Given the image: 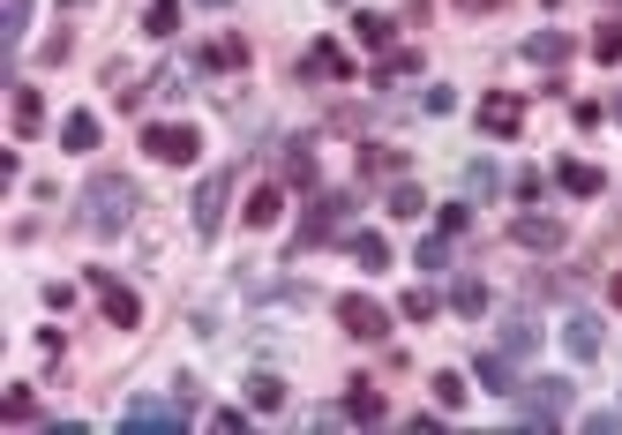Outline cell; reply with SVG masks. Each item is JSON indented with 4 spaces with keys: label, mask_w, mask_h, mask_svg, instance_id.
I'll return each mask as SVG.
<instances>
[{
    "label": "cell",
    "mask_w": 622,
    "mask_h": 435,
    "mask_svg": "<svg viewBox=\"0 0 622 435\" xmlns=\"http://www.w3.org/2000/svg\"><path fill=\"white\" fill-rule=\"evenodd\" d=\"M345 248H353V263H360V270H390V241H382V233H353Z\"/></svg>",
    "instance_id": "obj_22"
},
{
    "label": "cell",
    "mask_w": 622,
    "mask_h": 435,
    "mask_svg": "<svg viewBox=\"0 0 622 435\" xmlns=\"http://www.w3.org/2000/svg\"><path fill=\"white\" fill-rule=\"evenodd\" d=\"M210 428H218V435H241V428H248V413H241V405H225V413H210Z\"/></svg>",
    "instance_id": "obj_36"
},
{
    "label": "cell",
    "mask_w": 622,
    "mask_h": 435,
    "mask_svg": "<svg viewBox=\"0 0 622 435\" xmlns=\"http://www.w3.org/2000/svg\"><path fill=\"white\" fill-rule=\"evenodd\" d=\"M308 76H331V83H345V76H353V60H345V53L323 38V45H308Z\"/></svg>",
    "instance_id": "obj_21"
},
{
    "label": "cell",
    "mask_w": 622,
    "mask_h": 435,
    "mask_svg": "<svg viewBox=\"0 0 622 435\" xmlns=\"http://www.w3.org/2000/svg\"><path fill=\"white\" fill-rule=\"evenodd\" d=\"M255 225V233H263V225H278V217H286V188H270V180H263V188H255L248 196V211H241Z\"/></svg>",
    "instance_id": "obj_17"
},
{
    "label": "cell",
    "mask_w": 622,
    "mask_h": 435,
    "mask_svg": "<svg viewBox=\"0 0 622 435\" xmlns=\"http://www.w3.org/2000/svg\"><path fill=\"white\" fill-rule=\"evenodd\" d=\"M592 60H622V23H600L592 31Z\"/></svg>",
    "instance_id": "obj_31"
},
{
    "label": "cell",
    "mask_w": 622,
    "mask_h": 435,
    "mask_svg": "<svg viewBox=\"0 0 622 435\" xmlns=\"http://www.w3.org/2000/svg\"><path fill=\"white\" fill-rule=\"evenodd\" d=\"M427 211V196L420 188H390V217H420Z\"/></svg>",
    "instance_id": "obj_34"
},
{
    "label": "cell",
    "mask_w": 622,
    "mask_h": 435,
    "mask_svg": "<svg viewBox=\"0 0 622 435\" xmlns=\"http://www.w3.org/2000/svg\"><path fill=\"white\" fill-rule=\"evenodd\" d=\"M563 346H570V360H600V346H608L600 315H563Z\"/></svg>",
    "instance_id": "obj_10"
},
{
    "label": "cell",
    "mask_w": 622,
    "mask_h": 435,
    "mask_svg": "<svg viewBox=\"0 0 622 435\" xmlns=\"http://www.w3.org/2000/svg\"><path fill=\"white\" fill-rule=\"evenodd\" d=\"M525 60H533V68H563V60H570V38H563V31H533V38H525Z\"/></svg>",
    "instance_id": "obj_18"
},
{
    "label": "cell",
    "mask_w": 622,
    "mask_h": 435,
    "mask_svg": "<svg viewBox=\"0 0 622 435\" xmlns=\"http://www.w3.org/2000/svg\"><path fill=\"white\" fill-rule=\"evenodd\" d=\"M203 68H248V45H241V38H210Z\"/></svg>",
    "instance_id": "obj_28"
},
{
    "label": "cell",
    "mask_w": 622,
    "mask_h": 435,
    "mask_svg": "<svg viewBox=\"0 0 622 435\" xmlns=\"http://www.w3.org/2000/svg\"><path fill=\"white\" fill-rule=\"evenodd\" d=\"M465 180H473V196H488V188H502V174H496V166H488V158H480V166H473V174H465Z\"/></svg>",
    "instance_id": "obj_38"
},
{
    "label": "cell",
    "mask_w": 622,
    "mask_h": 435,
    "mask_svg": "<svg viewBox=\"0 0 622 435\" xmlns=\"http://www.w3.org/2000/svg\"><path fill=\"white\" fill-rule=\"evenodd\" d=\"M225 203H233V174H203L196 203H188V217H196V233H203V241L225 225Z\"/></svg>",
    "instance_id": "obj_7"
},
{
    "label": "cell",
    "mask_w": 622,
    "mask_h": 435,
    "mask_svg": "<svg viewBox=\"0 0 622 435\" xmlns=\"http://www.w3.org/2000/svg\"><path fill=\"white\" fill-rule=\"evenodd\" d=\"M143 31H151V38H173V31H180V0H151V8H143Z\"/></svg>",
    "instance_id": "obj_25"
},
{
    "label": "cell",
    "mask_w": 622,
    "mask_h": 435,
    "mask_svg": "<svg viewBox=\"0 0 622 435\" xmlns=\"http://www.w3.org/2000/svg\"><path fill=\"white\" fill-rule=\"evenodd\" d=\"M525 428H563V413H570V383H555V376H525Z\"/></svg>",
    "instance_id": "obj_4"
},
{
    "label": "cell",
    "mask_w": 622,
    "mask_h": 435,
    "mask_svg": "<svg viewBox=\"0 0 622 435\" xmlns=\"http://www.w3.org/2000/svg\"><path fill=\"white\" fill-rule=\"evenodd\" d=\"M286 174H292V180H315V158H308L300 143H292V150H286Z\"/></svg>",
    "instance_id": "obj_37"
},
{
    "label": "cell",
    "mask_w": 622,
    "mask_h": 435,
    "mask_svg": "<svg viewBox=\"0 0 622 435\" xmlns=\"http://www.w3.org/2000/svg\"><path fill=\"white\" fill-rule=\"evenodd\" d=\"M615 121H622V98H615Z\"/></svg>",
    "instance_id": "obj_41"
},
{
    "label": "cell",
    "mask_w": 622,
    "mask_h": 435,
    "mask_svg": "<svg viewBox=\"0 0 622 435\" xmlns=\"http://www.w3.org/2000/svg\"><path fill=\"white\" fill-rule=\"evenodd\" d=\"M427 315H435V293L413 286V293H406V323H427Z\"/></svg>",
    "instance_id": "obj_35"
},
{
    "label": "cell",
    "mask_w": 622,
    "mask_h": 435,
    "mask_svg": "<svg viewBox=\"0 0 622 435\" xmlns=\"http://www.w3.org/2000/svg\"><path fill=\"white\" fill-rule=\"evenodd\" d=\"M337 323H345V331H353L360 346L390 338V308H382V301H368V293H345V301H337Z\"/></svg>",
    "instance_id": "obj_6"
},
{
    "label": "cell",
    "mask_w": 622,
    "mask_h": 435,
    "mask_svg": "<svg viewBox=\"0 0 622 435\" xmlns=\"http://www.w3.org/2000/svg\"><path fill=\"white\" fill-rule=\"evenodd\" d=\"M608 301H615V308H622V270H615V286H608Z\"/></svg>",
    "instance_id": "obj_39"
},
{
    "label": "cell",
    "mask_w": 622,
    "mask_h": 435,
    "mask_svg": "<svg viewBox=\"0 0 622 435\" xmlns=\"http://www.w3.org/2000/svg\"><path fill=\"white\" fill-rule=\"evenodd\" d=\"M510 241H518V248H540V256H555V248H563V225H555V217H518V225H510Z\"/></svg>",
    "instance_id": "obj_11"
},
{
    "label": "cell",
    "mask_w": 622,
    "mask_h": 435,
    "mask_svg": "<svg viewBox=\"0 0 622 435\" xmlns=\"http://www.w3.org/2000/svg\"><path fill=\"white\" fill-rule=\"evenodd\" d=\"M555 180H563L570 196H600V188H608V180H600V166H585V158H563V166H555Z\"/></svg>",
    "instance_id": "obj_20"
},
{
    "label": "cell",
    "mask_w": 622,
    "mask_h": 435,
    "mask_svg": "<svg viewBox=\"0 0 622 435\" xmlns=\"http://www.w3.org/2000/svg\"><path fill=\"white\" fill-rule=\"evenodd\" d=\"M480 129L510 143V135L525 129V98H510V90H488V98H480Z\"/></svg>",
    "instance_id": "obj_8"
},
{
    "label": "cell",
    "mask_w": 622,
    "mask_h": 435,
    "mask_svg": "<svg viewBox=\"0 0 622 435\" xmlns=\"http://www.w3.org/2000/svg\"><path fill=\"white\" fill-rule=\"evenodd\" d=\"M473 376H480V391H496V398H518V391H525L518 360H510L502 346H488V353H480V368H473Z\"/></svg>",
    "instance_id": "obj_9"
},
{
    "label": "cell",
    "mask_w": 622,
    "mask_h": 435,
    "mask_svg": "<svg viewBox=\"0 0 622 435\" xmlns=\"http://www.w3.org/2000/svg\"><path fill=\"white\" fill-rule=\"evenodd\" d=\"M121 428L127 435H180V428H188V398H180V391H173V398H127Z\"/></svg>",
    "instance_id": "obj_2"
},
{
    "label": "cell",
    "mask_w": 622,
    "mask_h": 435,
    "mask_svg": "<svg viewBox=\"0 0 622 435\" xmlns=\"http://www.w3.org/2000/svg\"><path fill=\"white\" fill-rule=\"evenodd\" d=\"M353 217V196H315V211H308V241H323Z\"/></svg>",
    "instance_id": "obj_13"
},
{
    "label": "cell",
    "mask_w": 622,
    "mask_h": 435,
    "mask_svg": "<svg viewBox=\"0 0 622 435\" xmlns=\"http://www.w3.org/2000/svg\"><path fill=\"white\" fill-rule=\"evenodd\" d=\"M413 76H420V53H398V45H390V53L375 60V83H413Z\"/></svg>",
    "instance_id": "obj_24"
},
{
    "label": "cell",
    "mask_w": 622,
    "mask_h": 435,
    "mask_svg": "<svg viewBox=\"0 0 622 435\" xmlns=\"http://www.w3.org/2000/svg\"><path fill=\"white\" fill-rule=\"evenodd\" d=\"M286 405V376H248V413H278Z\"/></svg>",
    "instance_id": "obj_23"
},
{
    "label": "cell",
    "mask_w": 622,
    "mask_h": 435,
    "mask_svg": "<svg viewBox=\"0 0 622 435\" xmlns=\"http://www.w3.org/2000/svg\"><path fill=\"white\" fill-rule=\"evenodd\" d=\"M496 346L510 353V360H525V353L540 346V323H533V315H510V323H502V331H496Z\"/></svg>",
    "instance_id": "obj_15"
},
{
    "label": "cell",
    "mask_w": 622,
    "mask_h": 435,
    "mask_svg": "<svg viewBox=\"0 0 622 435\" xmlns=\"http://www.w3.org/2000/svg\"><path fill=\"white\" fill-rule=\"evenodd\" d=\"M143 150H151L158 166H196L203 135L188 129V121H151V129H143Z\"/></svg>",
    "instance_id": "obj_3"
},
{
    "label": "cell",
    "mask_w": 622,
    "mask_h": 435,
    "mask_svg": "<svg viewBox=\"0 0 622 435\" xmlns=\"http://www.w3.org/2000/svg\"><path fill=\"white\" fill-rule=\"evenodd\" d=\"M465 8H502V0H465Z\"/></svg>",
    "instance_id": "obj_40"
},
{
    "label": "cell",
    "mask_w": 622,
    "mask_h": 435,
    "mask_svg": "<svg viewBox=\"0 0 622 435\" xmlns=\"http://www.w3.org/2000/svg\"><path fill=\"white\" fill-rule=\"evenodd\" d=\"M451 308H457V315H488V286H480V278H457Z\"/></svg>",
    "instance_id": "obj_26"
},
{
    "label": "cell",
    "mask_w": 622,
    "mask_h": 435,
    "mask_svg": "<svg viewBox=\"0 0 622 435\" xmlns=\"http://www.w3.org/2000/svg\"><path fill=\"white\" fill-rule=\"evenodd\" d=\"M465 391H473V383H465L457 368H435V405H443V413H457V405H465Z\"/></svg>",
    "instance_id": "obj_27"
},
{
    "label": "cell",
    "mask_w": 622,
    "mask_h": 435,
    "mask_svg": "<svg viewBox=\"0 0 622 435\" xmlns=\"http://www.w3.org/2000/svg\"><path fill=\"white\" fill-rule=\"evenodd\" d=\"M578 428H585V435H622V405H600V413H585Z\"/></svg>",
    "instance_id": "obj_32"
},
{
    "label": "cell",
    "mask_w": 622,
    "mask_h": 435,
    "mask_svg": "<svg viewBox=\"0 0 622 435\" xmlns=\"http://www.w3.org/2000/svg\"><path fill=\"white\" fill-rule=\"evenodd\" d=\"M76 203H84L76 217H84L90 233H121L127 217H135V203H143V196H135V180H127V174H98L84 196H76Z\"/></svg>",
    "instance_id": "obj_1"
},
{
    "label": "cell",
    "mask_w": 622,
    "mask_h": 435,
    "mask_svg": "<svg viewBox=\"0 0 622 435\" xmlns=\"http://www.w3.org/2000/svg\"><path fill=\"white\" fill-rule=\"evenodd\" d=\"M0 413H8V421H38V398H31L23 383H15V391L0 398Z\"/></svg>",
    "instance_id": "obj_33"
},
{
    "label": "cell",
    "mask_w": 622,
    "mask_h": 435,
    "mask_svg": "<svg viewBox=\"0 0 622 435\" xmlns=\"http://www.w3.org/2000/svg\"><path fill=\"white\" fill-rule=\"evenodd\" d=\"M353 38L368 45V53H390V38H398V23H390V15H375V8H360V15H353Z\"/></svg>",
    "instance_id": "obj_16"
},
{
    "label": "cell",
    "mask_w": 622,
    "mask_h": 435,
    "mask_svg": "<svg viewBox=\"0 0 622 435\" xmlns=\"http://www.w3.org/2000/svg\"><path fill=\"white\" fill-rule=\"evenodd\" d=\"M8 121H15V143H31V135L45 129V98L23 83V90H15V105H8Z\"/></svg>",
    "instance_id": "obj_12"
},
{
    "label": "cell",
    "mask_w": 622,
    "mask_h": 435,
    "mask_svg": "<svg viewBox=\"0 0 622 435\" xmlns=\"http://www.w3.org/2000/svg\"><path fill=\"white\" fill-rule=\"evenodd\" d=\"M413 263H420V270H451V241H443V233H427Z\"/></svg>",
    "instance_id": "obj_30"
},
{
    "label": "cell",
    "mask_w": 622,
    "mask_h": 435,
    "mask_svg": "<svg viewBox=\"0 0 622 435\" xmlns=\"http://www.w3.org/2000/svg\"><path fill=\"white\" fill-rule=\"evenodd\" d=\"M60 150H76V158L98 150V113H68V121H60Z\"/></svg>",
    "instance_id": "obj_19"
},
{
    "label": "cell",
    "mask_w": 622,
    "mask_h": 435,
    "mask_svg": "<svg viewBox=\"0 0 622 435\" xmlns=\"http://www.w3.org/2000/svg\"><path fill=\"white\" fill-rule=\"evenodd\" d=\"M23 31H31V0H8V23H0V38H8V53L23 45Z\"/></svg>",
    "instance_id": "obj_29"
},
{
    "label": "cell",
    "mask_w": 622,
    "mask_h": 435,
    "mask_svg": "<svg viewBox=\"0 0 622 435\" xmlns=\"http://www.w3.org/2000/svg\"><path fill=\"white\" fill-rule=\"evenodd\" d=\"M345 421H360V428H375V421H390V405H382V391H375V383H353V391H345Z\"/></svg>",
    "instance_id": "obj_14"
},
{
    "label": "cell",
    "mask_w": 622,
    "mask_h": 435,
    "mask_svg": "<svg viewBox=\"0 0 622 435\" xmlns=\"http://www.w3.org/2000/svg\"><path fill=\"white\" fill-rule=\"evenodd\" d=\"M90 293H98V308H105V323H121V331H135V323H143V301H135V286H121L113 270H90Z\"/></svg>",
    "instance_id": "obj_5"
}]
</instances>
